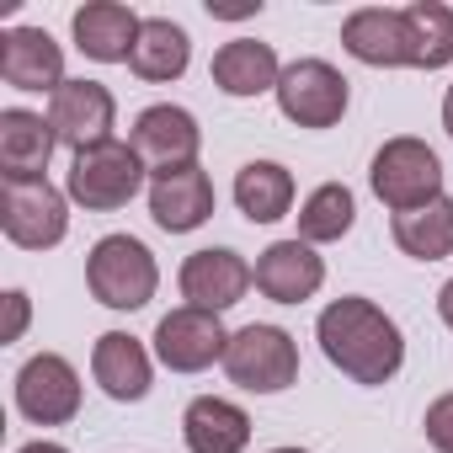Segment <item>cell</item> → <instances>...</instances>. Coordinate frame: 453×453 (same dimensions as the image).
<instances>
[{
	"label": "cell",
	"instance_id": "cell-1",
	"mask_svg": "<svg viewBox=\"0 0 453 453\" xmlns=\"http://www.w3.org/2000/svg\"><path fill=\"white\" fill-rule=\"evenodd\" d=\"M315 336H320V352L331 368H342L352 384H389L405 363V336L400 326L373 304V299H331L315 320Z\"/></svg>",
	"mask_w": 453,
	"mask_h": 453
},
{
	"label": "cell",
	"instance_id": "cell-2",
	"mask_svg": "<svg viewBox=\"0 0 453 453\" xmlns=\"http://www.w3.org/2000/svg\"><path fill=\"white\" fill-rule=\"evenodd\" d=\"M86 288L107 310H144L160 288V267L144 241L134 235H102L86 257Z\"/></svg>",
	"mask_w": 453,
	"mask_h": 453
},
{
	"label": "cell",
	"instance_id": "cell-3",
	"mask_svg": "<svg viewBox=\"0 0 453 453\" xmlns=\"http://www.w3.org/2000/svg\"><path fill=\"white\" fill-rule=\"evenodd\" d=\"M368 187H373V197H379L384 208H395V213L426 208L432 197H442V160H437L432 144L400 134V139H389V144L373 155Z\"/></svg>",
	"mask_w": 453,
	"mask_h": 453
},
{
	"label": "cell",
	"instance_id": "cell-4",
	"mask_svg": "<svg viewBox=\"0 0 453 453\" xmlns=\"http://www.w3.org/2000/svg\"><path fill=\"white\" fill-rule=\"evenodd\" d=\"M144 160L134 155V144H96L86 155L70 160V176H65V192L70 203H81L86 213H112V208H128L144 187Z\"/></svg>",
	"mask_w": 453,
	"mask_h": 453
},
{
	"label": "cell",
	"instance_id": "cell-5",
	"mask_svg": "<svg viewBox=\"0 0 453 453\" xmlns=\"http://www.w3.org/2000/svg\"><path fill=\"white\" fill-rule=\"evenodd\" d=\"M0 230L22 251H49L70 235V192L49 176L38 181H0Z\"/></svg>",
	"mask_w": 453,
	"mask_h": 453
},
{
	"label": "cell",
	"instance_id": "cell-6",
	"mask_svg": "<svg viewBox=\"0 0 453 453\" xmlns=\"http://www.w3.org/2000/svg\"><path fill=\"white\" fill-rule=\"evenodd\" d=\"M224 373L251 395H283L299 379V342L283 326H241L224 352Z\"/></svg>",
	"mask_w": 453,
	"mask_h": 453
},
{
	"label": "cell",
	"instance_id": "cell-7",
	"mask_svg": "<svg viewBox=\"0 0 453 453\" xmlns=\"http://www.w3.org/2000/svg\"><path fill=\"white\" fill-rule=\"evenodd\" d=\"M49 128L70 155H86L96 144H112L118 128V102L102 81H65L49 102Z\"/></svg>",
	"mask_w": 453,
	"mask_h": 453
},
{
	"label": "cell",
	"instance_id": "cell-8",
	"mask_svg": "<svg viewBox=\"0 0 453 453\" xmlns=\"http://www.w3.org/2000/svg\"><path fill=\"white\" fill-rule=\"evenodd\" d=\"M278 107L299 128H336L347 112V81L326 59H294L278 81Z\"/></svg>",
	"mask_w": 453,
	"mask_h": 453
},
{
	"label": "cell",
	"instance_id": "cell-9",
	"mask_svg": "<svg viewBox=\"0 0 453 453\" xmlns=\"http://www.w3.org/2000/svg\"><path fill=\"white\" fill-rule=\"evenodd\" d=\"M224 352H230V331H224V320L208 315V310L181 304L155 326V357L171 373H203V368L224 363Z\"/></svg>",
	"mask_w": 453,
	"mask_h": 453
},
{
	"label": "cell",
	"instance_id": "cell-10",
	"mask_svg": "<svg viewBox=\"0 0 453 453\" xmlns=\"http://www.w3.org/2000/svg\"><path fill=\"white\" fill-rule=\"evenodd\" d=\"M17 411L38 426H65L81 416V373L59 352H38L17 373Z\"/></svg>",
	"mask_w": 453,
	"mask_h": 453
},
{
	"label": "cell",
	"instance_id": "cell-11",
	"mask_svg": "<svg viewBox=\"0 0 453 453\" xmlns=\"http://www.w3.org/2000/svg\"><path fill=\"white\" fill-rule=\"evenodd\" d=\"M251 283H257V267H246V257L230 246H208V251H192L181 262V299L192 310H208V315L235 310Z\"/></svg>",
	"mask_w": 453,
	"mask_h": 453
},
{
	"label": "cell",
	"instance_id": "cell-12",
	"mask_svg": "<svg viewBox=\"0 0 453 453\" xmlns=\"http://www.w3.org/2000/svg\"><path fill=\"white\" fill-rule=\"evenodd\" d=\"M128 144H134V155H139L150 171H176V165H192V160H197L203 128H197V118H192L187 107L160 102V107H144V112L134 118Z\"/></svg>",
	"mask_w": 453,
	"mask_h": 453
},
{
	"label": "cell",
	"instance_id": "cell-13",
	"mask_svg": "<svg viewBox=\"0 0 453 453\" xmlns=\"http://www.w3.org/2000/svg\"><path fill=\"white\" fill-rule=\"evenodd\" d=\"M208 213H213V181H208V171L197 160L176 165V171H155V181H150V219L165 235H192L197 224H208Z\"/></svg>",
	"mask_w": 453,
	"mask_h": 453
},
{
	"label": "cell",
	"instance_id": "cell-14",
	"mask_svg": "<svg viewBox=\"0 0 453 453\" xmlns=\"http://www.w3.org/2000/svg\"><path fill=\"white\" fill-rule=\"evenodd\" d=\"M0 81L17 91H59L65 86V49L43 27H6L0 33Z\"/></svg>",
	"mask_w": 453,
	"mask_h": 453
},
{
	"label": "cell",
	"instance_id": "cell-15",
	"mask_svg": "<svg viewBox=\"0 0 453 453\" xmlns=\"http://www.w3.org/2000/svg\"><path fill=\"white\" fill-rule=\"evenodd\" d=\"M326 283V262L315 257V246H304L299 235L294 241H273L262 257H257V288L273 299V304H304L315 299Z\"/></svg>",
	"mask_w": 453,
	"mask_h": 453
},
{
	"label": "cell",
	"instance_id": "cell-16",
	"mask_svg": "<svg viewBox=\"0 0 453 453\" xmlns=\"http://www.w3.org/2000/svg\"><path fill=\"white\" fill-rule=\"evenodd\" d=\"M139 17L118 0H86V6L70 17V33H75V49L96 65H128L134 43H139Z\"/></svg>",
	"mask_w": 453,
	"mask_h": 453
},
{
	"label": "cell",
	"instance_id": "cell-17",
	"mask_svg": "<svg viewBox=\"0 0 453 453\" xmlns=\"http://www.w3.org/2000/svg\"><path fill=\"white\" fill-rule=\"evenodd\" d=\"M91 373H96L102 395L118 400V405L144 400V395H150V379H155L144 342L128 336V331H107V336H96V347H91Z\"/></svg>",
	"mask_w": 453,
	"mask_h": 453
},
{
	"label": "cell",
	"instance_id": "cell-18",
	"mask_svg": "<svg viewBox=\"0 0 453 453\" xmlns=\"http://www.w3.org/2000/svg\"><path fill=\"white\" fill-rule=\"evenodd\" d=\"M54 128L49 118L27 112V107H6L0 112V181H38L49 171L54 155Z\"/></svg>",
	"mask_w": 453,
	"mask_h": 453
},
{
	"label": "cell",
	"instance_id": "cell-19",
	"mask_svg": "<svg viewBox=\"0 0 453 453\" xmlns=\"http://www.w3.org/2000/svg\"><path fill=\"white\" fill-rule=\"evenodd\" d=\"M342 49L357 59V65H373V70H400L411 65V43H405V17L400 12H384V6H363L342 22Z\"/></svg>",
	"mask_w": 453,
	"mask_h": 453
},
{
	"label": "cell",
	"instance_id": "cell-20",
	"mask_svg": "<svg viewBox=\"0 0 453 453\" xmlns=\"http://www.w3.org/2000/svg\"><path fill=\"white\" fill-rule=\"evenodd\" d=\"M181 437L192 453H246L251 442V416L235 400H219V395H197L181 416Z\"/></svg>",
	"mask_w": 453,
	"mask_h": 453
},
{
	"label": "cell",
	"instance_id": "cell-21",
	"mask_svg": "<svg viewBox=\"0 0 453 453\" xmlns=\"http://www.w3.org/2000/svg\"><path fill=\"white\" fill-rule=\"evenodd\" d=\"M213 86L224 96H262V91H278L283 81V65L273 54V43H257V38H235V43H224L213 54Z\"/></svg>",
	"mask_w": 453,
	"mask_h": 453
},
{
	"label": "cell",
	"instance_id": "cell-22",
	"mask_svg": "<svg viewBox=\"0 0 453 453\" xmlns=\"http://www.w3.org/2000/svg\"><path fill=\"white\" fill-rule=\"evenodd\" d=\"M187 65H192V38H187V27H176L171 17H150V22L139 27V43H134V54H128V70H134L139 81L165 86V81H181Z\"/></svg>",
	"mask_w": 453,
	"mask_h": 453
},
{
	"label": "cell",
	"instance_id": "cell-23",
	"mask_svg": "<svg viewBox=\"0 0 453 453\" xmlns=\"http://www.w3.org/2000/svg\"><path fill=\"white\" fill-rule=\"evenodd\" d=\"M235 203L251 224H278L294 208V176L278 160H246L235 171Z\"/></svg>",
	"mask_w": 453,
	"mask_h": 453
},
{
	"label": "cell",
	"instance_id": "cell-24",
	"mask_svg": "<svg viewBox=\"0 0 453 453\" xmlns=\"http://www.w3.org/2000/svg\"><path fill=\"white\" fill-rule=\"evenodd\" d=\"M395 246L416 262L453 257V197H432L426 208L395 213Z\"/></svg>",
	"mask_w": 453,
	"mask_h": 453
},
{
	"label": "cell",
	"instance_id": "cell-25",
	"mask_svg": "<svg viewBox=\"0 0 453 453\" xmlns=\"http://www.w3.org/2000/svg\"><path fill=\"white\" fill-rule=\"evenodd\" d=\"M400 17H405V43H411V70L453 65V12L442 0H416Z\"/></svg>",
	"mask_w": 453,
	"mask_h": 453
},
{
	"label": "cell",
	"instance_id": "cell-26",
	"mask_svg": "<svg viewBox=\"0 0 453 453\" xmlns=\"http://www.w3.org/2000/svg\"><path fill=\"white\" fill-rule=\"evenodd\" d=\"M352 219H357V197L347 181H320L304 208H299V241L304 246H331L352 230Z\"/></svg>",
	"mask_w": 453,
	"mask_h": 453
},
{
	"label": "cell",
	"instance_id": "cell-27",
	"mask_svg": "<svg viewBox=\"0 0 453 453\" xmlns=\"http://www.w3.org/2000/svg\"><path fill=\"white\" fill-rule=\"evenodd\" d=\"M426 442L437 448V453H453V395H437L432 405H426Z\"/></svg>",
	"mask_w": 453,
	"mask_h": 453
},
{
	"label": "cell",
	"instance_id": "cell-28",
	"mask_svg": "<svg viewBox=\"0 0 453 453\" xmlns=\"http://www.w3.org/2000/svg\"><path fill=\"white\" fill-rule=\"evenodd\" d=\"M22 331H27V294L12 288L6 294V342H22Z\"/></svg>",
	"mask_w": 453,
	"mask_h": 453
},
{
	"label": "cell",
	"instance_id": "cell-29",
	"mask_svg": "<svg viewBox=\"0 0 453 453\" xmlns=\"http://www.w3.org/2000/svg\"><path fill=\"white\" fill-rule=\"evenodd\" d=\"M437 315H442V326L453 331V278H448V283L437 288Z\"/></svg>",
	"mask_w": 453,
	"mask_h": 453
},
{
	"label": "cell",
	"instance_id": "cell-30",
	"mask_svg": "<svg viewBox=\"0 0 453 453\" xmlns=\"http://www.w3.org/2000/svg\"><path fill=\"white\" fill-rule=\"evenodd\" d=\"M17 453H70L65 442H27V448H17Z\"/></svg>",
	"mask_w": 453,
	"mask_h": 453
},
{
	"label": "cell",
	"instance_id": "cell-31",
	"mask_svg": "<svg viewBox=\"0 0 453 453\" xmlns=\"http://www.w3.org/2000/svg\"><path fill=\"white\" fill-rule=\"evenodd\" d=\"M442 128H448V139H453V86H448V96H442Z\"/></svg>",
	"mask_w": 453,
	"mask_h": 453
},
{
	"label": "cell",
	"instance_id": "cell-32",
	"mask_svg": "<svg viewBox=\"0 0 453 453\" xmlns=\"http://www.w3.org/2000/svg\"><path fill=\"white\" fill-rule=\"evenodd\" d=\"M273 453H310V448H273Z\"/></svg>",
	"mask_w": 453,
	"mask_h": 453
}]
</instances>
